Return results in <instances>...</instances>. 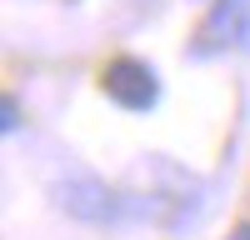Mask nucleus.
<instances>
[{
	"mask_svg": "<svg viewBox=\"0 0 250 240\" xmlns=\"http://www.w3.org/2000/svg\"><path fill=\"white\" fill-rule=\"evenodd\" d=\"M245 30H250V5L245 0H215V10L205 15V25L195 35V50L210 55L220 45H235V40H245Z\"/></svg>",
	"mask_w": 250,
	"mask_h": 240,
	"instance_id": "f257e3e1",
	"label": "nucleus"
},
{
	"mask_svg": "<svg viewBox=\"0 0 250 240\" xmlns=\"http://www.w3.org/2000/svg\"><path fill=\"white\" fill-rule=\"evenodd\" d=\"M105 90H110V100H120V105H130V110L155 105V75L145 70L140 60H115L105 70Z\"/></svg>",
	"mask_w": 250,
	"mask_h": 240,
	"instance_id": "f03ea898",
	"label": "nucleus"
},
{
	"mask_svg": "<svg viewBox=\"0 0 250 240\" xmlns=\"http://www.w3.org/2000/svg\"><path fill=\"white\" fill-rule=\"evenodd\" d=\"M235 240H250V225H245V230H240V235H235Z\"/></svg>",
	"mask_w": 250,
	"mask_h": 240,
	"instance_id": "7ed1b4c3",
	"label": "nucleus"
}]
</instances>
